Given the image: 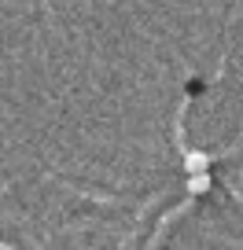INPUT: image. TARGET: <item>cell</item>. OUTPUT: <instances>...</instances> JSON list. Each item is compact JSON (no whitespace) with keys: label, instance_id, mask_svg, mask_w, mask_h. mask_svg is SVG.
I'll list each match as a JSON object with an SVG mask.
<instances>
[{"label":"cell","instance_id":"6da1fadb","mask_svg":"<svg viewBox=\"0 0 243 250\" xmlns=\"http://www.w3.org/2000/svg\"><path fill=\"white\" fill-rule=\"evenodd\" d=\"M184 169H188V177H196V173H210V155H203V151L184 155Z\"/></svg>","mask_w":243,"mask_h":250},{"label":"cell","instance_id":"7a4b0ae2","mask_svg":"<svg viewBox=\"0 0 243 250\" xmlns=\"http://www.w3.org/2000/svg\"><path fill=\"white\" fill-rule=\"evenodd\" d=\"M192 191V195H206L214 188V180H210V173H196V177H188V184H184Z\"/></svg>","mask_w":243,"mask_h":250}]
</instances>
